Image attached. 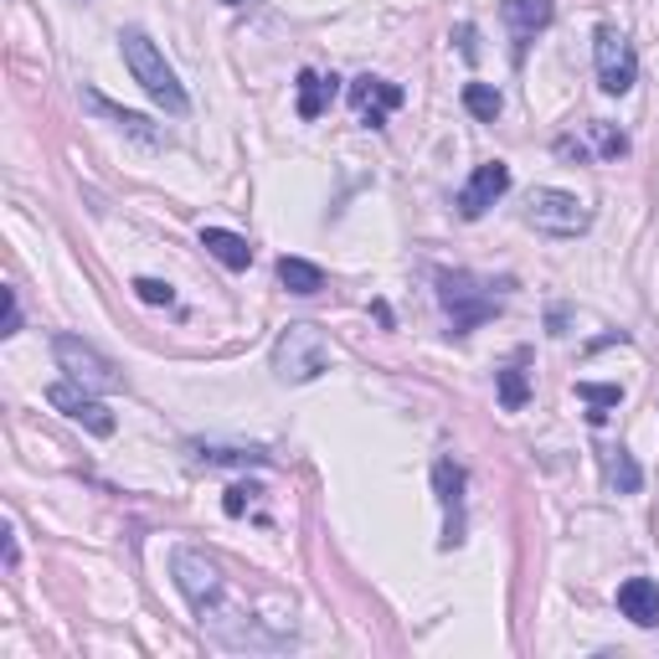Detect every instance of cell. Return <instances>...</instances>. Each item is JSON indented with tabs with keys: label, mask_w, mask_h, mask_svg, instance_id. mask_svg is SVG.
Returning a JSON list of instances; mask_svg holds the SVG:
<instances>
[{
	"label": "cell",
	"mask_w": 659,
	"mask_h": 659,
	"mask_svg": "<svg viewBox=\"0 0 659 659\" xmlns=\"http://www.w3.org/2000/svg\"><path fill=\"white\" fill-rule=\"evenodd\" d=\"M170 572H175V588L186 592V603L196 609L202 628L227 644V634H232V628H227L232 624V613H227V577H221V567L217 561H206L202 552L181 546V552L170 557Z\"/></svg>",
	"instance_id": "6da1fadb"
},
{
	"label": "cell",
	"mask_w": 659,
	"mask_h": 659,
	"mask_svg": "<svg viewBox=\"0 0 659 659\" xmlns=\"http://www.w3.org/2000/svg\"><path fill=\"white\" fill-rule=\"evenodd\" d=\"M118 52H124V63H129V72H135V83L145 88L166 114H175V118L191 114V99H186V88H181V78L170 72V63L160 57V47H155L139 26H124V32H118Z\"/></svg>",
	"instance_id": "7a4b0ae2"
},
{
	"label": "cell",
	"mask_w": 659,
	"mask_h": 659,
	"mask_svg": "<svg viewBox=\"0 0 659 659\" xmlns=\"http://www.w3.org/2000/svg\"><path fill=\"white\" fill-rule=\"evenodd\" d=\"M330 366V340L315 330V325H288L279 345H273V372L279 382H315V376Z\"/></svg>",
	"instance_id": "3957f363"
},
{
	"label": "cell",
	"mask_w": 659,
	"mask_h": 659,
	"mask_svg": "<svg viewBox=\"0 0 659 659\" xmlns=\"http://www.w3.org/2000/svg\"><path fill=\"white\" fill-rule=\"evenodd\" d=\"M439 305L448 309L454 336H469V330H479L485 320L500 315V299L479 279H469V273H439Z\"/></svg>",
	"instance_id": "277c9868"
},
{
	"label": "cell",
	"mask_w": 659,
	"mask_h": 659,
	"mask_svg": "<svg viewBox=\"0 0 659 659\" xmlns=\"http://www.w3.org/2000/svg\"><path fill=\"white\" fill-rule=\"evenodd\" d=\"M525 221L536 227V232L546 237H577L588 232V202L582 196H572V191H557V186H536L531 196H525Z\"/></svg>",
	"instance_id": "5b68a950"
},
{
	"label": "cell",
	"mask_w": 659,
	"mask_h": 659,
	"mask_svg": "<svg viewBox=\"0 0 659 659\" xmlns=\"http://www.w3.org/2000/svg\"><path fill=\"white\" fill-rule=\"evenodd\" d=\"M592 57H598V83H603V93L624 99L628 88L639 83V57H634V42H628L618 26H598V36H592Z\"/></svg>",
	"instance_id": "8992f818"
},
{
	"label": "cell",
	"mask_w": 659,
	"mask_h": 659,
	"mask_svg": "<svg viewBox=\"0 0 659 659\" xmlns=\"http://www.w3.org/2000/svg\"><path fill=\"white\" fill-rule=\"evenodd\" d=\"M52 355H57V366L68 372V382H78V387H88V391H114V387H124V376L114 372V361H103L88 340H78V336H57L52 340Z\"/></svg>",
	"instance_id": "52a82bcc"
},
{
	"label": "cell",
	"mask_w": 659,
	"mask_h": 659,
	"mask_svg": "<svg viewBox=\"0 0 659 659\" xmlns=\"http://www.w3.org/2000/svg\"><path fill=\"white\" fill-rule=\"evenodd\" d=\"M505 191H510V166H505V160H485V166H479L469 181H464V191H458V202H454L458 217L479 221L495 202H500V196H505Z\"/></svg>",
	"instance_id": "ba28073f"
},
{
	"label": "cell",
	"mask_w": 659,
	"mask_h": 659,
	"mask_svg": "<svg viewBox=\"0 0 659 659\" xmlns=\"http://www.w3.org/2000/svg\"><path fill=\"white\" fill-rule=\"evenodd\" d=\"M47 402L57 407V412H68L72 423H83L93 439H109V433H114V412H109L88 387H78V382H57V387L47 391Z\"/></svg>",
	"instance_id": "9c48e42d"
},
{
	"label": "cell",
	"mask_w": 659,
	"mask_h": 659,
	"mask_svg": "<svg viewBox=\"0 0 659 659\" xmlns=\"http://www.w3.org/2000/svg\"><path fill=\"white\" fill-rule=\"evenodd\" d=\"M402 99H407L402 88L387 83V78H372V72H361L351 83V103L361 109V124H366V129H382L391 109H402Z\"/></svg>",
	"instance_id": "30bf717a"
},
{
	"label": "cell",
	"mask_w": 659,
	"mask_h": 659,
	"mask_svg": "<svg viewBox=\"0 0 659 659\" xmlns=\"http://www.w3.org/2000/svg\"><path fill=\"white\" fill-rule=\"evenodd\" d=\"M500 16H505L510 36H515V57H525V47L536 42V32L552 26L557 5H552V0H505V5H500Z\"/></svg>",
	"instance_id": "8fae6325"
},
{
	"label": "cell",
	"mask_w": 659,
	"mask_h": 659,
	"mask_svg": "<svg viewBox=\"0 0 659 659\" xmlns=\"http://www.w3.org/2000/svg\"><path fill=\"white\" fill-rule=\"evenodd\" d=\"M83 103H88V109H93V114H103V118H109L114 129H124V135H129V139H145V145H166V135L155 129L150 118H145V114H129V109H118V103H109V99H103V93H99V88H83Z\"/></svg>",
	"instance_id": "7c38bea8"
},
{
	"label": "cell",
	"mask_w": 659,
	"mask_h": 659,
	"mask_svg": "<svg viewBox=\"0 0 659 659\" xmlns=\"http://www.w3.org/2000/svg\"><path fill=\"white\" fill-rule=\"evenodd\" d=\"M618 613H624L628 624L655 628L659 624V582H649V577H628L624 588H618Z\"/></svg>",
	"instance_id": "4fadbf2b"
},
{
	"label": "cell",
	"mask_w": 659,
	"mask_h": 659,
	"mask_svg": "<svg viewBox=\"0 0 659 659\" xmlns=\"http://www.w3.org/2000/svg\"><path fill=\"white\" fill-rule=\"evenodd\" d=\"M433 485H439V500L443 510H448V536H443V546H458L464 536H458V510H464V469H458L454 458H439L433 464Z\"/></svg>",
	"instance_id": "5bb4252c"
},
{
	"label": "cell",
	"mask_w": 659,
	"mask_h": 659,
	"mask_svg": "<svg viewBox=\"0 0 659 659\" xmlns=\"http://www.w3.org/2000/svg\"><path fill=\"white\" fill-rule=\"evenodd\" d=\"M202 248L217 258L221 269H232V273H242L248 263H253V248H248V237L227 232V227H206V232H202Z\"/></svg>",
	"instance_id": "9a60e30c"
},
{
	"label": "cell",
	"mask_w": 659,
	"mask_h": 659,
	"mask_svg": "<svg viewBox=\"0 0 659 659\" xmlns=\"http://www.w3.org/2000/svg\"><path fill=\"white\" fill-rule=\"evenodd\" d=\"M603 479H609V490L634 495L644 485V469L634 464V454H628L624 443H618V448H603Z\"/></svg>",
	"instance_id": "2e32d148"
},
{
	"label": "cell",
	"mask_w": 659,
	"mask_h": 659,
	"mask_svg": "<svg viewBox=\"0 0 659 659\" xmlns=\"http://www.w3.org/2000/svg\"><path fill=\"white\" fill-rule=\"evenodd\" d=\"M330 103H336V78H325L315 68L299 72V118H320Z\"/></svg>",
	"instance_id": "e0dca14e"
},
{
	"label": "cell",
	"mask_w": 659,
	"mask_h": 659,
	"mask_svg": "<svg viewBox=\"0 0 659 659\" xmlns=\"http://www.w3.org/2000/svg\"><path fill=\"white\" fill-rule=\"evenodd\" d=\"M279 284H284L288 294L309 299V294H320L325 288V273L315 269V263H305V258H279Z\"/></svg>",
	"instance_id": "ac0fdd59"
},
{
	"label": "cell",
	"mask_w": 659,
	"mask_h": 659,
	"mask_svg": "<svg viewBox=\"0 0 659 659\" xmlns=\"http://www.w3.org/2000/svg\"><path fill=\"white\" fill-rule=\"evenodd\" d=\"M464 109H469L474 118L495 124V118H500V109H505V99H500L490 83H464Z\"/></svg>",
	"instance_id": "d6986e66"
},
{
	"label": "cell",
	"mask_w": 659,
	"mask_h": 659,
	"mask_svg": "<svg viewBox=\"0 0 659 659\" xmlns=\"http://www.w3.org/2000/svg\"><path fill=\"white\" fill-rule=\"evenodd\" d=\"M495 387H500V407H505V412H521L525 397H531L521 366H505V372H495Z\"/></svg>",
	"instance_id": "ffe728a7"
},
{
	"label": "cell",
	"mask_w": 659,
	"mask_h": 659,
	"mask_svg": "<svg viewBox=\"0 0 659 659\" xmlns=\"http://www.w3.org/2000/svg\"><path fill=\"white\" fill-rule=\"evenodd\" d=\"M577 397L592 407V412H588L592 423H603V418H609V407L624 402V387H592V382H577Z\"/></svg>",
	"instance_id": "44dd1931"
},
{
	"label": "cell",
	"mask_w": 659,
	"mask_h": 659,
	"mask_svg": "<svg viewBox=\"0 0 659 659\" xmlns=\"http://www.w3.org/2000/svg\"><path fill=\"white\" fill-rule=\"evenodd\" d=\"M196 454H202V464H237V469H248V464L263 469V464H269L263 448H196Z\"/></svg>",
	"instance_id": "7402d4cb"
},
{
	"label": "cell",
	"mask_w": 659,
	"mask_h": 659,
	"mask_svg": "<svg viewBox=\"0 0 659 659\" xmlns=\"http://www.w3.org/2000/svg\"><path fill=\"white\" fill-rule=\"evenodd\" d=\"M592 139H598V150L609 155V160H618V155H628V139L618 135V129H613V124H603V118H598V124H592Z\"/></svg>",
	"instance_id": "603a6c76"
},
{
	"label": "cell",
	"mask_w": 659,
	"mask_h": 659,
	"mask_svg": "<svg viewBox=\"0 0 659 659\" xmlns=\"http://www.w3.org/2000/svg\"><path fill=\"white\" fill-rule=\"evenodd\" d=\"M135 294L145 299V305H175V288L170 284H160V279H135Z\"/></svg>",
	"instance_id": "cb8c5ba5"
},
{
	"label": "cell",
	"mask_w": 659,
	"mask_h": 659,
	"mask_svg": "<svg viewBox=\"0 0 659 659\" xmlns=\"http://www.w3.org/2000/svg\"><path fill=\"white\" fill-rule=\"evenodd\" d=\"M258 495H263L258 485H232V490H227V500H221V510H227V515H242V510L253 505Z\"/></svg>",
	"instance_id": "d4e9b609"
},
{
	"label": "cell",
	"mask_w": 659,
	"mask_h": 659,
	"mask_svg": "<svg viewBox=\"0 0 659 659\" xmlns=\"http://www.w3.org/2000/svg\"><path fill=\"white\" fill-rule=\"evenodd\" d=\"M21 330V305H16V288H5V330L0 336H16Z\"/></svg>",
	"instance_id": "484cf974"
},
{
	"label": "cell",
	"mask_w": 659,
	"mask_h": 659,
	"mask_svg": "<svg viewBox=\"0 0 659 659\" xmlns=\"http://www.w3.org/2000/svg\"><path fill=\"white\" fill-rule=\"evenodd\" d=\"M16 561H21V552H16V531H11V525H5V567H11V572H16Z\"/></svg>",
	"instance_id": "4316f807"
},
{
	"label": "cell",
	"mask_w": 659,
	"mask_h": 659,
	"mask_svg": "<svg viewBox=\"0 0 659 659\" xmlns=\"http://www.w3.org/2000/svg\"><path fill=\"white\" fill-rule=\"evenodd\" d=\"M557 155H567V160H588V150H582L577 139H557Z\"/></svg>",
	"instance_id": "83f0119b"
},
{
	"label": "cell",
	"mask_w": 659,
	"mask_h": 659,
	"mask_svg": "<svg viewBox=\"0 0 659 659\" xmlns=\"http://www.w3.org/2000/svg\"><path fill=\"white\" fill-rule=\"evenodd\" d=\"M458 52H464V57H474V26H458Z\"/></svg>",
	"instance_id": "f1b7e54d"
},
{
	"label": "cell",
	"mask_w": 659,
	"mask_h": 659,
	"mask_svg": "<svg viewBox=\"0 0 659 659\" xmlns=\"http://www.w3.org/2000/svg\"><path fill=\"white\" fill-rule=\"evenodd\" d=\"M221 5H253V0H221Z\"/></svg>",
	"instance_id": "f546056e"
}]
</instances>
